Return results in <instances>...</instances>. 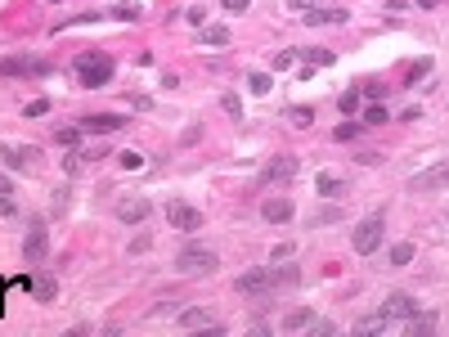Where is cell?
Here are the masks:
<instances>
[{
  "label": "cell",
  "instance_id": "cell-1",
  "mask_svg": "<svg viewBox=\"0 0 449 337\" xmlns=\"http://www.w3.org/2000/svg\"><path fill=\"white\" fill-rule=\"evenodd\" d=\"M113 58L104 54V50H86V54L77 58V86L81 90H99V86H108L113 81Z\"/></svg>",
  "mask_w": 449,
  "mask_h": 337
},
{
  "label": "cell",
  "instance_id": "cell-2",
  "mask_svg": "<svg viewBox=\"0 0 449 337\" xmlns=\"http://www.w3.org/2000/svg\"><path fill=\"white\" fill-rule=\"evenodd\" d=\"M382 234H386V221L382 216H369V221H360V230L351 234V243H355L360 257H373V252L382 248Z\"/></svg>",
  "mask_w": 449,
  "mask_h": 337
},
{
  "label": "cell",
  "instance_id": "cell-3",
  "mask_svg": "<svg viewBox=\"0 0 449 337\" xmlns=\"http://www.w3.org/2000/svg\"><path fill=\"white\" fill-rule=\"evenodd\" d=\"M216 265H220V257L211 248H184L180 257H175V270H180V274H211Z\"/></svg>",
  "mask_w": 449,
  "mask_h": 337
},
{
  "label": "cell",
  "instance_id": "cell-4",
  "mask_svg": "<svg viewBox=\"0 0 449 337\" xmlns=\"http://www.w3.org/2000/svg\"><path fill=\"white\" fill-rule=\"evenodd\" d=\"M50 63L45 58H32V54H10L0 58V77H45Z\"/></svg>",
  "mask_w": 449,
  "mask_h": 337
},
{
  "label": "cell",
  "instance_id": "cell-5",
  "mask_svg": "<svg viewBox=\"0 0 449 337\" xmlns=\"http://www.w3.org/2000/svg\"><path fill=\"white\" fill-rule=\"evenodd\" d=\"M296 171H301V157L278 153V157H270V162H265V171H261V184H287V180H296Z\"/></svg>",
  "mask_w": 449,
  "mask_h": 337
},
{
  "label": "cell",
  "instance_id": "cell-6",
  "mask_svg": "<svg viewBox=\"0 0 449 337\" xmlns=\"http://www.w3.org/2000/svg\"><path fill=\"white\" fill-rule=\"evenodd\" d=\"M234 288H239L243 297H270V292H274V274H270L265 265H261V270H248V274H239V283H234Z\"/></svg>",
  "mask_w": 449,
  "mask_h": 337
},
{
  "label": "cell",
  "instance_id": "cell-7",
  "mask_svg": "<svg viewBox=\"0 0 449 337\" xmlns=\"http://www.w3.org/2000/svg\"><path fill=\"white\" fill-rule=\"evenodd\" d=\"M166 221H171V230H202V212L198 207H189V202H180V198H171L166 202Z\"/></svg>",
  "mask_w": 449,
  "mask_h": 337
},
{
  "label": "cell",
  "instance_id": "cell-8",
  "mask_svg": "<svg viewBox=\"0 0 449 337\" xmlns=\"http://www.w3.org/2000/svg\"><path fill=\"white\" fill-rule=\"evenodd\" d=\"M45 252H50V234H45V225H32L28 239H23V257H28V265H41V261H45Z\"/></svg>",
  "mask_w": 449,
  "mask_h": 337
},
{
  "label": "cell",
  "instance_id": "cell-9",
  "mask_svg": "<svg viewBox=\"0 0 449 337\" xmlns=\"http://www.w3.org/2000/svg\"><path fill=\"white\" fill-rule=\"evenodd\" d=\"M153 216V202L149 198H122L117 202V221L122 225H140V221H149Z\"/></svg>",
  "mask_w": 449,
  "mask_h": 337
},
{
  "label": "cell",
  "instance_id": "cell-10",
  "mask_svg": "<svg viewBox=\"0 0 449 337\" xmlns=\"http://www.w3.org/2000/svg\"><path fill=\"white\" fill-rule=\"evenodd\" d=\"M122 126H126L122 113H90V117H81V131H90V135H113V131H122Z\"/></svg>",
  "mask_w": 449,
  "mask_h": 337
},
{
  "label": "cell",
  "instance_id": "cell-11",
  "mask_svg": "<svg viewBox=\"0 0 449 337\" xmlns=\"http://www.w3.org/2000/svg\"><path fill=\"white\" fill-rule=\"evenodd\" d=\"M449 184V166H431V171H418L409 180V189L413 193H427V189H445Z\"/></svg>",
  "mask_w": 449,
  "mask_h": 337
},
{
  "label": "cell",
  "instance_id": "cell-12",
  "mask_svg": "<svg viewBox=\"0 0 449 337\" xmlns=\"http://www.w3.org/2000/svg\"><path fill=\"white\" fill-rule=\"evenodd\" d=\"M175 324L180 328H216V315H211V310H202V306H193V310H175Z\"/></svg>",
  "mask_w": 449,
  "mask_h": 337
},
{
  "label": "cell",
  "instance_id": "cell-13",
  "mask_svg": "<svg viewBox=\"0 0 449 337\" xmlns=\"http://www.w3.org/2000/svg\"><path fill=\"white\" fill-rule=\"evenodd\" d=\"M382 315L391 319V324H404V319L413 315V297H404V292H391V297H386V306H382Z\"/></svg>",
  "mask_w": 449,
  "mask_h": 337
},
{
  "label": "cell",
  "instance_id": "cell-14",
  "mask_svg": "<svg viewBox=\"0 0 449 337\" xmlns=\"http://www.w3.org/2000/svg\"><path fill=\"white\" fill-rule=\"evenodd\" d=\"M261 216H265L270 225H287V221H292V202H287V198H265Z\"/></svg>",
  "mask_w": 449,
  "mask_h": 337
},
{
  "label": "cell",
  "instance_id": "cell-15",
  "mask_svg": "<svg viewBox=\"0 0 449 337\" xmlns=\"http://www.w3.org/2000/svg\"><path fill=\"white\" fill-rule=\"evenodd\" d=\"M0 157H5V162L14 166V171H32V157H41V149H0Z\"/></svg>",
  "mask_w": 449,
  "mask_h": 337
},
{
  "label": "cell",
  "instance_id": "cell-16",
  "mask_svg": "<svg viewBox=\"0 0 449 337\" xmlns=\"http://www.w3.org/2000/svg\"><path fill=\"white\" fill-rule=\"evenodd\" d=\"M301 19H306L310 28H324V23H346V19H351V14H346V10H328V5H319V10L301 14Z\"/></svg>",
  "mask_w": 449,
  "mask_h": 337
},
{
  "label": "cell",
  "instance_id": "cell-17",
  "mask_svg": "<svg viewBox=\"0 0 449 337\" xmlns=\"http://www.w3.org/2000/svg\"><path fill=\"white\" fill-rule=\"evenodd\" d=\"M270 274H274V288H287V283L301 279V270H296V265H283V261H274V265H270Z\"/></svg>",
  "mask_w": 449,
  "mask_h": 337
},
{
  "label": "cell",
  "instance_id": "cell-18",
  "mask_svg": "<svg viewBox=\"0 0 449 337\" xmlns=\"http://www.w3.org/2000/svg\"><path fill=\"white\" fill-rule=\"evenodd\" d=\"M50 140H54L58 149H72V144H77V140H81V122H77V126H58V131L50 135Z\"/></svg>",
  "mask_w": 449,
  "mask_h": 337
},
{
  "label": "cell",
  "instance_id": "cell-19",
  "mask_svg": "<svg viewBox=\"0 0 449 337\" xmlns=\"http://www.w3.org/2000/svg\"><path fill=\"white\" fill-rule=\"evenodd\" d=\"M310 122H315V108H306V104H301V108H287V126H296V131H306Z\"/></svg>",
  "mask_w": 449,
  "mask_h": 337
},
{
  "label": "cell",
  "instance_id": "cell-20",
  "mask_svg": "<svg viewBox=\"0 0 449 337\" xmlns=\"http://www.w3.org/2000/svg\"><path fill=\"white\" fill-rule=\"evenodd\" d=\"M386 324H391V319H386V315H382V310H377V315H364V319H360V324H355V333H382V328H386Z\"/></svg>",
  "mask_w": 449,
  "mask_h": 337
},
{
  "label": "cell",
  "instance_id": "cell-21",
  "mask_svg": "<svg viewBox=\"0 0 449 337\" xmlns=\"http://www.w3.org/2000/svg\"><path fill=\"white\" fill-rule=\"evenodd\" d=\"M360 122H364V126H386V122H391V117H386V108H382V99L364 108V117H360Z\"/></svg>",
  "mask_w": 449,
  "mask_h": 337
},
{
  "label": "cell",
  "instance_id": "cell-22",
  "mask_svg": "<svg viewBox=\"0 0 449 337\" xmlns=\"http://www.w3.org/2000/svg\"><path fill=\"white\" fill-rule=\"evenodd\" d=\"M315 324V315H310V310H292V315H283V328L287 333H296V328H310Z\"/></svg>",
  "mask_w": 449,
  "mask_h": 337
},
{
  "label": "cell",
  "instance_id": "cell-23",
  "mask_svg": "<svg viewBox=\"0 0 449 337\" xmlns=\"http://www.w3.org/2000/svg\"><path fill=\"white\" fill-rule=\"evenodd\" d=\"M32 292H36L41 301H54L58 288H54V279H50V274H36V279H32Z\"/></svg>",
  "mask_w": 449,
  "mask_h": 337
},
{
  "label": "cell",
  "instance_id": "cell-24",
  "mask_svg": "<svg viewBox=\"0 0 449 337\" xmlns=\"http://www.w3.org/2000/svg\"><path fill=\"white\" fill-rule=\"evenodd\" d=\"M248 90H252V95H270V90H274L270 72H252V77H248Z\"/></svg>",
  "mask_w": 449,
  "mask_h": 337
},
{
  "label": "cell",
  "instance_id": "cell-25",
  "mask_svg": "<svg viewBox=\"0 0 449 337\" xmlns=\"http://www.w3.org/2000/svg\"><path fill=\"white\" fill-rule=\"evenodd\" d=\"M386 261H391V265H409L413 261V243H395V248L386 252Z\"/></svg>",
  "mask_w": 449,
  "mask_h": 337
},
{
  "label": "cell",
  "instance_id": "cell-26",
  "mask_svg": "<svg viewBox=\"0 0 449 337\" xmlns=\"http://www.w3.org/2000/svg\"><path fill=\"white\" fill-rule=\"evenodd\" d=\"M360 99H364V90H360V86H351V90H342L337 108H342V113H355V108H360Z\"/></svg>",
  "mask_w": 449,
  "mask_h": 337
},
{
  "label": "cell",
  "instance_id": "cell-27",
  "mask_svg": "<svg viewBox=\"0 0 449 337\" xmlns=\"http://www.w3.org/2000/svg\"><path fill=\"white\" fill-rule=\"evenodd\" d=\"M319 193H324V198H333V193H342V180H337V175L333 171H319Z\"/></svg>",
  "mask_w": 449,
  "mask_h": 337
},
{
  "label": "cell",
  "instance_id": "cell-28",
  "mask_svg": "<svg viewBox=\"0 0 449 337\" xmlns=\"http://www.w3.org/2000/svg\"><path fill=\"white\" fill-rule=\"evenodd\" d=\"M202 45H230V28H202Z\"/></svg>",
  "mask_w": 449,
  "mask_h": 337
},
{
  "label": "cell",
  "instance_id": "cell-29",
  "mask_svg": "<svg viewBox=\"0 0 449 337\" xmlns=\"http://www.w3.org/2000/svg\"><path fill=\"white\" fill-rule=\"evenodd\" d=\"M427 72H431V58H418V63L409 67V77H404V86H418V81L427 77Z\"/></svg>",
  "mask_w": 449,
  "mask_h": 337
},
{
  "label": "cell",
  "instance_id": "cell-30",
  "mask_svg": "<svg viewBox=\"0 0 449 337\" xmlns=\"http://www.w3.org/2000/svg\"><path fill=\"white\" fill-rule=\"evenodd\" d=\"M113 19H122V23H135V19H140V5H131V0H122V5L113 10Z\"/></svg>",
  "mask_w": 449,
  "mask_h": 337
},
{
  "label": "cell",
  "instance_id": "cell-31",
  "mask_svg": "<svg viewBox=\"0 0 449 337\" xmlns=\"http://www.w3.org/2000/svg\"><path fill=\"white\" fill-rule=\"evenodd\" d=\"M360 90H364V99H373V104H377V99H386V86H382V81H360Z\"/></svg>",
  "mask_w": 449,
  "mask_h": 337
},
{
  "label": "cell",
  "instance_id": "cell-32",
  "mask_svg": "<svg viewBox=\"0 0 449 337\" xmlns=\"http://www.w3.org/2000/svg\"><path fill=\"white\" fill-rule=\"evenodd\" d=\"M306 58H310V67H328V63H333V54H328V50H319V45H310Z\"/></svg>",
  "mask_w": 449,
  "mask_h": 337
},
{
  "label": "cell",
  "instance_id": "cell-33",
  "mask_svg": "<svg viewBox=\"0 0 449 337\" xmlns=\"http://www.w3.org/2000/svg\"><path fill=\"white\" fill-rule=\"evenodd\" d=\"M360 131H364V122H342V126L333 131V140H355Z\"/></svg>",
  "mask_w": 449,
  "mask_h": 337
},
{
  "label": "cell",
  "instance_id": "cell-34",
  "mask_svg": "<svg viewBox=\"0 0 449 337\" xmlns=\"http://www.w3.org/2000/svg\"><path fill=\"white\" fill-rule=\"evenodd\" d=\"M81 162H86V153H81V149H72V153L63 157V171H67V175H77V171H81Z\"/></svg>",
  "mask_w": 449,
  "mask_h": 337
},
{
  "label": "cell",
  "instance_id": "cell-35",
  "mask_svg": "<svg viewBox=\"0 0 449 337\" xmlns=\"http://www.w3.org/2000/svg\"><path fill=\"white\" fill-rule=\"evenodd\" d=\"M220 104H225V113H230L234 122H239V117H243V99H239V95H225V99H220Z\"/></svg>",
  "mask_w": 449,
  "mask_h": 337
},
{
  "label": "cell",
  "instance_id": "cell-36",
  "mask_svg": "<svg viewBox=\"0 0 449 337\" xmlns=\"http://www.w3.org/2000/svg\"><path fill=\"white\" fill-rule=\"evenodd\" d=\"M319 5H324V0H287L292 14H310V10H319Z\"/></svg>",
  "mask_w": 449,
  "mask_h": 337
},
{
  "label": "cell",
  "instance_id": "cell-37",
  "mask_svg": "<svg viewBox=\"0 0 449 337\" xmlns=\"http://www.w3.org/2000/svg\"><path fill=\"white\" fill-rule=\"evenodd\" d=\"M50 113V99H32L28 108H23V117H45Z\"/></svg>",
  "mask_w": 449,
  "mask_h": 337
},
{
  "label": "cell",
  "instance_id": "cell-38",
  "mask_svg": "<svg viewBox=\"0 0 449 337\" xmlns=\"http://www.w3.org/2000/svg\"><path fill=\"white\" fill-rule=\"evenodd\" d=\"M117 157H122V166H126V171H140V166H144V157L135 153V149H126V153H117Z\"/></svg>",
  "mask_w": 449,
  "mask_h": 337
},
{
  "label": "cell",
  "instance_id": "cell-39",
  "mask_svg": "<svg viewBox=\"0 0 449 337\" xmlns=\"http://www.w3.org/2000/svg\"><path fill=\"white\" fill-rule=\"evenodd\" d=\"M333 221H342V207H324V212L315 216V225H333Z\"/></svg>",
  "mask_w": 449,
  "mask_h": 337
},
{
  "label": "cell",
  "instance_id": "cell-40",
  "mask_svg": "<svg viewBox=\"0 0 449 337\" xmlns=\"http://www.w3.org/2000/svg\"><path fill=\"white\" fill-rule=\"evenodd\" d=\"M202 19H207V14H202L198 5H189V10H184V23H189V28H202Z\"/></svg>",
  "mask_w": 449,
  "mask_h": 337
},
{
  "label": "cell",
  "instance_id": "cell-41",
  "mask_svg": "<svg viewBox=\"0 0 449 337\" xmlns=\"http://www.w3.org/2000/svg\"><path fill=\"white\" fill-rule=\"evenodd\" d=\"M292 63H296L292 50H278V54H274V67H278V72H283V67H292Z\"/></svg>",
  "mask_w": 449,
  "mask_h": 337
},
{
  "label": "cell",
  "instance_id": "cell-42",
  "mask_svg": "<svg viewBox=\"0 0 449 337\" xmlns=\"http://www.w3.org/2000/svg\"><path fill=\"white\" fill-rule=\"evenodd\" d=\"M292 252H296V248H292V243H278V248H274V252H270V261H287V257H292Z\"/></svg>",
  "mask_w": 449,
  "mask_h": 337
},
{
  "label": "cell",
  "instance_id": "cell-43",
  "mask_svg": "<svg viewBox=\"0 0 449 337\" xmlns=\"http://www.w3.org/2000/svg\"><path fill=\"white\" fill-rule=\"evenodd\" d=\"M310 333H315V337H328V333H333V324H328V319H315V324H310Z\"/></svg>",
  "mask_w": 449,
  "mask_h": 337
},
{
  "label": "cell",
  "instance_id": "cell-44",
  "mask_svg": "<svg viewBox=\"0 0 449 337\" xmlns=\"http://www.w3.org/2000/svg\"><path fill=\"white\" fill-rule=\"evenodd\" d=\"M220 5H225V10H230V14H243V10H248V5H252V0H220Z\"/></svg>",
  "mask_w": 449,
  "mask_h": 337
},
{
  "label": "cell",
  "instance_id": "cell-45",
  "mask_svg": "<svg viewBox=\"0 0 449 337\" xmlns=\"http://www.w3.org/2000/svg\"><path fill=\"white\" fill-rule=\"evenodd\" d=\"M0 216H19V207H14V198H5V193H0Z\"/></svg>",
  "mask_w": 449,
  "mask_h": 337
},
{
  "label": "cell",
  "instance_id": "cell-46",
  "mask_svg": "<svg viewBox=\"0 0 449 337\" xmlns=\"http://www.w3.org/2000/svg\"><path fill=\"white\" fill-rule=\"evenodd\" d=\"M149 243H153V239H149V234H140V239H131V252H149Z\"/></svg>",
  "mask_w": 449,
  "mask_h": 337
},
{
  "label": "cell",
  "instance_id": "cell-47",
  "mask_svg": "<svg viewBox=\"0 0 449 337\" xmlns=\"http://www.w3.org/2000/svg\"><path fill=\"white\" fill-rule=\"evenodd\" d=\"M436 5H440V0H418V10H436Z\"/></svg>",
  "mask_w": 449,
  "mask_h": 337
},
{
  "label": "cell",
  "instance_id": "cell-48",
  "mask_svg": "<svg viewBox=\"0 0 449 337\" xmlns=\"http://www.w3.org/2000/svg\"><path fill=\"white\" fill-rule=\"evenodd\" d=\"M0 193H14V189H10V180H5V175H0Z\"/></svg>",
  "mask_w": 449,
  "mask_h": 337
},
{
  "label": "cell",
  "instance_id": "cell-49",
  "mask_svg": "<svg viewBox=\"0 0 449 337\" xmlns=\"http://www.w3.org/2000/svg\"><path fill=\"white\" fill-rule=\"evenodd\" d=\"M50 5H58V0H50Z\"/></svg>",
  "mask_w": 449,
  "mask_h": 337
}]
</instances>
